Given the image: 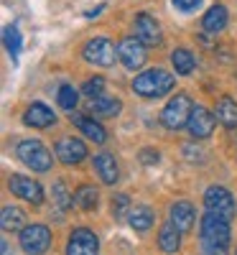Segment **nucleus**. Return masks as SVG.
Returning a JSON list of instances; mask_svg holds the SVG:
<instances>
[{"instance_id": "obj_15", "label": "nucleus", "mask_w": 237, "mask_h": 255, "mask_svg": "<svg viewBox=\"0 0 237 255\" xmlns=\"http://www.w3.org/2000/svg\"><path fill=\"white\" fill-rule=\"evenodd\" d=\"M23 123L28 128H38V130H44V128H51L56 123V115L46 108L44 102H33V105H28L26 113H23Z\"/></svg>"}, {"instance_id": "obj_28", "label": "nucleus", "mask_w": 237, "mask_h": 255, "mask_svg": "<svg viewBox=\"0 0 237 255\" xmlns=\"http://www.w3.org/2000/svg\"><path fill=\"white\" fill-rule=\"evenodd\" d=\"M56 102H59V108H64V110H74L77 102H79V92L72 87V84H61L59 92H56Z\"/></svg>"}, {"instance_id": "obj_9", "label": "nucleus", "mask_w": 237, "mask_h": 255, "mask_svg": "<svg viewBox=\"0 0 237 255\" xmlns=\"http://www.w3.org/2000/svg\"><path fill=\"white\" fill-rule=\"evenodd\" d=\"M118 59L122 61V67L125 69H140L143 64H145V44L138 38V36H127L122 38L120 44H118Z\"/></svg>"}, {"instance_id": "obj_26", "label": "nucleus", "mask_w": 237, "mask_h": 255, "mask_svg": "<svg viewBox=\"0 0 237 255\" xmlns=\"http://www.w3.org/2000/svg\"><path fill=\"white\" fill-rule=\"evenodd\" d=\"M51 197H54V204L61 209V212H69L74 207V194H69L67 184H64V179H56L54 186H51Z\"/></svg>"}, {"instance_id": "obj_34", "label": "nucleus", "mask_w": 237, "mask_h": 255, "mask_svg": "<svg viewBox=\"0 0 237 255\" xmlns=\"http://www.w3.org/2000/svg\"><path fill=\"white\" fill-rule=\"evenodd\" d=\"M3 255H10V245H8V240H3Z\"/></svg>"}, {"instance_id": "obj_23", "label": "nucleus", "mask_w": 237, "mask_h": 255, "mask_svg": "<svg viewBox=\"0 0 237 255\" xmlns=\"http://www.w3.org/2000/svg\"><path fill=\"white\" fill-rule=\"evenodd\" d=\"M74 204H77L79 209H84V212L97 209V204H100V191H97L92 184L77 186V191H74Z\"/></svg>"}, {"instance_id": "obj_2", "label": "nucleus", "mask_w": 237, "mask_h": 255, "mask_svg": "<svg viewBox=\"0 0 237 255\" xmlns=\"http://www.w3.org/2000/svg\"><path fill=\"white\" fill-rule=\"evenodd\" d=\"M171 90H174V77L163 69H148L133 79V92L138 97H145V100L163 97Z\"/></svg>"}, {"instance_id": "obj_11", "label": "nucleus", "mask_w": 237, "mask_h": 255, "mask_svg": "<svg viewBox=\"0 0 237 255\" xmlns=\"http://www.w3.org/2000/svg\"><path fill=\"white\" fill-rule=\"evenodd\" d=\"M204 207H207V212H217V215H225V217L235 215V199H232V194L225 186H217V184L204 191Z\"/></svg>"}, {"instance_id": "obj_22", "label": "nucleus", "mask_w": 237, "mask_h": 255, "mask_svg": "<svg viewBox=\"0 0 237 255\" xmlns=\"http://www.w3.org/2000/svg\"><path fill=\"white\" fill-rule=\"evenodd\" d=\"M202 26L207 33H220L227 26V8L225 5H214L207 10V15L202 18Z\"/></svg>"}, {"instance_id": "obj_5", "label": "nucleus", "mask_w": 237, "mask_h": 255, "mask_svg": "<svg viewBox=\"0 0 237 255\" xmlns=\"http://www.w3.org/2000/svg\"><path fill=\"white\" fill-rule=\"evenodd\" d=\"M18 240L26 255H44L51 248V230L46 225H26Z\"/></svg>"}, {"instance_id": "obj_32", "label": "nucleus", "mask_w": 237, "mask_h": 255, "mask_svg": "<svg viewBox=\"0 0 237 255\" xmlns=\"http://www.w3.org/2000/svg\"><path fill=\"white\" fill-rule=\"evenodd\" d=\"M140 161H143L145 166H153V163L161 161V153L153 151V148H143V151H140Z\"/></svg>"}, {"instance_id": "obj_35", "label": "nucleus", "mask_w": 237, "mask_h": 255, "mask_svg": "<svg viewBox=\"0 0 237 255\" xmlns=\"http://www.w3.org/2000/svg\"><path fill=\"white\" fill-rule=\"evenodd\" d=\"M235 255H237V253H235Z\"/></svg>"}, {"instance_id": "obj_31", "label": "nucleus", "mask_w": 237, "mask_h": 255, "mask_svg": "<svg viewBox=\"0 0 237 255\" xmlns=\"http://www.w3.org/2000/svg\"><path fill=\"white\" fill-rule=\"evenodd\" d=\"M171 3H174V8H176L179 13L189 15V13H197V10L202 8L204 0H171Z\"/></svg>"}, {"instance_id": "obj_25", "label": "nucleus", "mask_w": 237, "mask_h": 255, "mask_svg": "<svg viewBox=\"0 0 237 255\" xmlns=\"http://www.w3.org/2000/svg\"><path fill=\"white\" fill-rule=\"evenodd\" d=\"M171 64H174L176 74L186 77V74H191L194 69H197V56H194L189 49H176L174 54H171Z\"/></svg>"}, {"instance_id": "obj_12", "label": "nucleus", "mask_w": 237, "mask_h": 255, "mask_svg": "<svg viewBox=\"0 0 237 255\" xmlns=\"http://www.w3.org/2000/svg\"><path fill=\"white\" fill-rule=\"evenodd\" d=\"M214 125H217V115H212L207 108H202V105H194V113L189 118V133L194 140H204L212 135L214 130Z\"/></svg>"}, {"instance_id": "obj_14", "label": "nucleus", "mask_w": 237, "mask_h": 255, "mask_svg": "<svg viewBox=\"0 0 237 255\" xmlns=\"http://www.w3.org/2000/svg\"><path fill=\"white\" fill-rule=\"evenodd\" d=\"M168 220L174 222L181 232H189V230L194 227V222H197V209H194L191 202L179 199V202L171 204V209H168Z\"/></svg>"}, {"instance_id": "obj_10", "label": "nucleus", "mask_w": 237, "mask_h": 255, "mask_svg": "<svg viewBox=\"0 0 237 255\" xmlns=\"http://www.w3.org/2000/svg\"><path fill=\"white\" fill-rule=\"evenodd\" d=\"M54 153L64 166H77V163H82L84 158H87V145H84V140H79L74 135H64L56 143Z\"/></svg>"}, {"instance_id": "obj_19", "label": "nucleus", "mask_w": 237, "mask_h": 255, "mask_svg": "<svg viewBox=\"0 0 237 255\" xmlns=\"http://www.w3.org/2000/svg\"><path fill=\"white\" fill-rule=\"evenodd\" d=\"M0 227H3V232H20L26 227V212L20 207H3V212H0Z\"/></svg>"}, {"instance_id": "obj_24", "label": "nucleus", "mask_w": 237, "mask_h": 255, "mask_svg": "<svg viewBox=\"0 0 237 255\" xmlns=\"http://www.w3.org/2000/svg\"><path fill=\"white\" fill-rule=\"evenodd\" d=\"M153 220H156V215H153V209H150V207H135V209H130V215H127V222H130V227L135 232L150 230V227H153Z\"/></svg>"}, {"instance_id": "obj_3", "label": "nucleus", "mask_w": 237, "mask_h": 255, "mask_svg": "<svg viewBox=\"0 0 237 255\" xmlns=\"http://www.w3.org/2000/svg\"><path fill=\"white\" fill-rule=\"evenodd\" d=\"M15 156L23 161L31 171H36V174H44V171H49V168L54 166L51 151L41 140H36V138H23V140H20L18 148H15Z\"/></svg>"}, {"instance_id": "obj_29", "label": "nucleus", "mask_w": 237, "mask_h": 255, "mask_svg": "<svg viewBox=\"0 0 237 255\" xmlns=\"http://www.w3.org/2000/svg\"><path fill=\"white\" fill-rule=\"evenodd\" d=\"M130 197L127 194H115L113 202H110V212H113V217L115 220H125L127 215H130Z\"/></svg>"}, {"instance_id": "obj_30", "label": "nucleus", "mask_w": 237, "mask_h": 255, "mask_svg": "<svg viewBox=\"0 0 237 255\" xmlns=\"http://www.w3.org/2000/svg\"><path fill=\"white\" fill-rule=\"evenodd\" d=\"M102 90H105V79L102 77H92V79H87V82L82 84V92L87 95V97H100Z\"/></svg>"}, {"instance_id": "obj_33", "label": "nucleus", "mask_w": 237, "mask_h": 255, "mask_svg": "<svg viewBox=\"0 0 237 255\" xmlns=\"http://www.w3.org/2000/svg\"><path fill=\"white\" fill-rule=\"evenodd\" d=\"M102 10H105V5H97L95 10H87V18H95V15H97V13H102Z\"/></svg>"}, {"instance_id": "obj_20", "label": "nucleus", "mask_w": 237, "mask_h": 255, "mask_svg": "<svg viewBox=\"0 0 237 255\" xmlns=\"http://www.w3.org/2000/svg\"><path fill=\"white\" fill-rule=\"evenodd\" d=\"M158 248L163 253H179V248H181V230L171 220L158 230Z\"/></svg>"}, {"instance_id": "obj_17", "label": "nucleus", "mask_w": 237, "mask_h": 255, "mask_svg": "<svg viewBox=\"0 0 237 255\" xmlns=\"http://www.w3.org/2000/svg\"><path fill=\"white\" fill-rule=\"evenodd\" d=\"M95 171L100 176L102 184H118L120 181V168H118V161L113 153H97L95 156Z\"/></svg>"}, {"instance_id": "obj_8", "label": "nucleus", "mask_w": 237, "mask_h": 255, "mask_svg": "<svg viewBox=\"0 0 237 255\" xmlns=\"http://www.w3.org/2000/svg\"><path fill=\"white\" fill-rule=\"evenodd\" d=\"M8 189L18 199H26L33 207H38L41 202H44V189H41V184L36 179L23 176V174H10L8 176Z\"/></svg>"}, {"instance_id": "obj_4", "label": "nucleus", "mask_w": 237, "mask_h": 255, "mask_svg": "<svg viewBox=\"0 0 237 255\" xmlns=\"http://www.w3.org/2000/svg\"><path fill=\"white\" fill-rule=\"evenodd\" d=\"M194 113V102L186 92H179L176 97H171L166 102V108L161 110V123L168 130H181L189 125V118Z\"/></svg>"}, {"instance_id": "obj_27", "label": "nucleus", "mask_w": 237, "mask_h": 255, "mask_svg": "<svg viewBox=\"0 0 237 255\" xmlns=\"http://www.w3.org/2000/svg\"><path fill=\"white\" fill-rule=\"evenodd\" d=\"M3 44H5L10 59L15 61V56L20 54V46H23V38H20V31H18L15 26H5V31H3Z\"/></svg>"}, {"instance_id": "obj_6", "label": "nucleus", "mask_w": 237, "mask_h": 255, "mask_svg": "<svg viewBox=\"0 0 237 255\" xmlns=\"http://www.w3.org/2000/svg\"><path fill=\"white\" fill-rule=\"evenodd\" d=\"M82 56H84V61L95 64V67H113L115 59H118V49L113 46L110 38H102L100 36V38H92V41L84 44Z\"/></svg>"}, {"instance_id": "obj_16", "label": "nucleus", "mask_w": 237, "mask_h": 255, "mask_svg": "<svg viewBox=\"0 0 237 255\" xmlns=\"http://www.w3.org/2000/svg\"><path fill=\"white\" fill-rule=\"evenodd\" d=\"M87 110H90V115L107 120V118H118V115H120L122 102H120L118 97H105V95H100V97H92V100L87 102Z\"/></svg>"}, {"instance_id": "obj_1", "label": "nucleus", "mask_w": 237, "mask_h": 255, "mask_svg": "<svg viewBox=\"0 0 237 255\" xmlns=\"http://www.w3.org/2000/svg\"><path fill=\"white\" fill-rule=\"evenodd\" d=\"M199 235H202V248L207 255H227L232 230H230V217L217 215V212H207L199 222Z\"/></svg>"}, {"instance_id": "obj_21", "label": "nucleus", "mask_w": 237, "mask_h": 255, "mask_svg": "<svg viewBox=\"0 0 237 255\" xmlns=\"http://www.w3.org/2000/svg\"><path fill=\"white\" fill-rule=\"evenodd\" d=\"M214 115H217V120L225 125V128H237V100H232V97H220V102H217V108H214Z\"/></svg>"}, {"instance_id": "obj_13", "label": "nucleus", "mask_w": 237, "mask_h": 255, "mask_svg": "<svg viewBox=\"0 0 237 255\" xmlns=\"http://www.w3.org/2000/svg\"><path fill=\"white\" fill-rule=\"evenodd\" d=\"M135 36L143 41L145 46H161L163 44V33H161V26L153 15L148 13H138L135 15Z\"/></svg>"}, {"instance_id": "obj_7", "label": "nucleus", "mask_w": 237, "mask_h": 255, "mask_svg": "<svg viewBox=\"0 0 237 255\" xmlns=\"http://www.w3.org/2000/svg\"><path fill=\"white\" fill-rule=\"evenodd\" d=\"M97 253H100V240H97V235L92 230L77 227V230L69 232L64 255H97Z\"/></svg>"}, {"instance_id": "obj_18", "label": "nucleus", "mask_w": 237, "mask_h": 255, "mask_svg": "<svg viewBox=\"0 0 237 255\" xmlns=\"http://www.w3.org/2000/svg\"><path fill=\"white\" fill-rule=\"evenodd\" d=\"M72 123L84 133V138H90V140H95V143H105V140H107V130H105V128H102L95 118L74 113V115H72Z\"/></svg>"}]
</instances>
